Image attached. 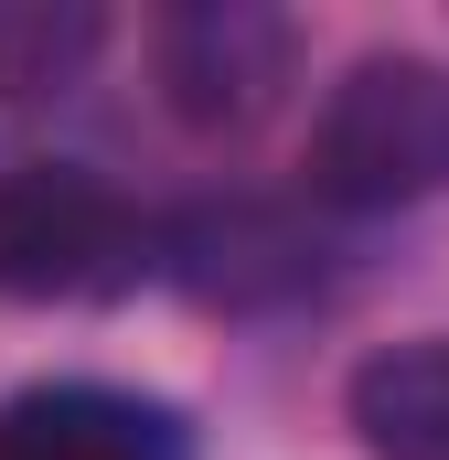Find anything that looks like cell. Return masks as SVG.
Masks as SVG:
<instances>
[{
  "mask_svg": "<svg viewBox=\"0 0 449 460\" xmlns=\"http://www.w3.org/2000/svg\"><path fill=\"white\" fill-rule=\"evenodd\" d=\"M311 193L342 215H396L449 193V65L364 54L311 118Z\"/></svg>",
  "mask_w": 449,
  "mask_h": 460,
  "instance_id": "obj_1",
  "label": "cell"
},
{
  "mask_svg": "<svg viewBox=\"0 0 449 460\" xmlns=\"http://www.w3.org/2000/svg\"><path fill=\"white\" fill-rule=\"evenodd\" d=\"M161 268V226L75 161L0 172V300H118Z\"/></svg>",
  "mask_w": 449,
  "mask_h": 460,
  "instance_id": "obj_2",
  "label": "cell"
},
{
  "mask_svg": "<svg viewBox=\"0 0 449 460\" xmlns=\"http://www.w3.org/2000/svg\"><path fill=\"white\" fill-rule=\"evenodd\" d=\"M161 279L193 289L204 311H289L311 300L332 268H321V235L289 204H257V193H224L161 226Z\"/></svg>",
  "mask_w": 449,
  "mask_h": 460,
  "instance_id": "obj_3",
  "label": "cell"
},
{
  "mask_svg": "<svg viewBox=\"0 0 449 460\" xmlns=\"http://www.w3.org/2000/svg\"><path fill=\"white\" fill-rule=\"evenodd\" d=\"M161 86L193 128H246L289 86V22L257 0H193L161 22Z\"/></svg>",
  "mask_w": 449,
  "mask_h": 460,
  "instance_id": "obj_4",
  "label": "cell"
},
{
  "mask_svg": "<svg viewBox=\"0 0 449 460\" xmlns=\"http://www.w3.org/2000/svg\"><path fill=\"white\" fill-rule=\"evenodd\" d=\"M0 460H182V429L118 385H32L0 407Z\"/></svg>",
  "mask_w": 449,
  "mask_h": 460,
  "instance_id": "obj_5",
  "label": "cell"
},
{
  "mask_svg": "<svg viewBox=\"0 0 449 460\" xmlns=\"http://www.w3.org/2000/svg\"><path fill=\"white\" fill-rule=\"evenodd\" d=\"M342 418L364 460H449V332L364 353L342 385Z\"/></svg>",
  "mask_w": 449,
  "mask_h": 460,
  "instance_id": "obj_6",
  "label": "cell"
},
{
  "mask_svg": "<svg viewBox=\"0 0 449 460\" xmlns=\"http://www.w3.org/2000/svg\"><path fill=\"white\" fill-rule=\"evenodd\" d=\"M97 54V11H43L0 0V97H65Z\"/></svg>",
  "mask_w": 449,
  "mask_h": 460,
  "instance_id": "obj_7",
  "label": "cell"
}]
</instances>
